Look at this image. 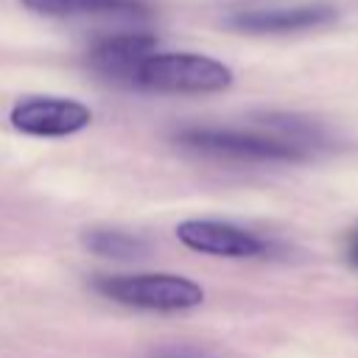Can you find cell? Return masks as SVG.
<instances>
[{
  "mask_svg": "<svg viewBox=\"0 0 358 358\" xmlns=\"http://www.w3.org/2000/svg\"><path fill=\"white\" fill-rule=\"evenodd\" d=\"M232 70L204 53H148L137 73L134 84L154 92H221L232 87Z\"/></svg>",
  "mask_w": 358,
  "mask_h": 358,
  "instance_id": "obj_1",
  "label": "cell"
},
{
  "mask_svg": "<svg viewBox=\"0 0 358 358\" xmlns=\"http://www.w3.org/2000/svg\"><path fill=\"white\" fill-rule=\"evenodd\" d=\"M95 288L120 305L145 310H187L204 302V288L179 274H112L98 277Z\"/></svg>",
  "mask_w": 358,
  "mask_h": 358,
  "instance_id": "obj_2",
  "label": "cell"
},
{
  "mask_svg": "<svg viewBox=\"0 0 358 358\" xmlns=\"http://www.w3.org/2000/svg\"><path fill=\"white\" fill-rule=\"evenodd\" d=\"M185 148L201 151L210 157L227 159H299L302 148L291 140L255 134V131H235V129H185L176 137Z\"/></svg>",
  "mask_w": 358,
  "mask_h": 358,
  "instance_id": "obj_3",
  "label": "cell"
},
{
  "mask_svg": "<svg viewBox=\"0 0 358 358\" xmlns=\"http://www.w3.org/2000/svg\"><path fill=\"white\" fill-rule=\"evenodd\" d=\"M8 120L17 131L31 137H67L90 126L92 112L76 98L31 95L11 106Z\"/></svg>",
  "mask_w": 358,
  "mask_h": 358,
  "instance_id": "obj_4",
  "label": "cell"
},
{
  "mask_svg": "<svg viewBox=\"0 0 358 358\" xmlns=\"http://www.w3.org/2000/svg\"><path fill=\"white\" fill-rule=\"evenodd\" d=\"M338 11L330 3H282L238 8L227 17V25L243 34H296L330 25Z\"/></svg>",
  "mask_w": 358,
  "mask_h": 358,
  "instance_id": "obj_5",
  "label": "cell"
},
{
  "mask_svg": "<svg viewBox=\"0 0 358 358\" xmlns=\"http://www.w3.org/2000/svg\"><path fill=\"white\" fill-rule=\"evenodd\" d=\"M173 232L179 243H185L190 252H201L213 257H255L266 249L260 238L224 221L187 218V221H179Z\"/></svg>",
  "mask_w": 358,
  "mask_h": 358,
  "instance_id": "obj_6",
  "label": "cell"
},
{
  "mask_svg": "<svg viewBox=\"0 0 358 358\" xmlns=\"http://www.w3.org/2000/svg\"><path fill=\"white\" fill-rule=\"evenodd\" d=\"M154 48H157L154 34H115V36L101 39L90 50V64H92V70H98L101 76H106L112 81L134 84V73H137L140 62L148 53H154Z\"/></svg>",
  "mask_w": 358,
  "mask_h": 358,
  "instance_id": "obj_7",
  "label": "cell"
},
{
  "mask_svg": "<svg viewBox=\"0 0 358 358\" xmlns=\"http://www.w3.org/2000/svg\"><path fill=\"white\" fill-rule=\"evenodd\" d=\"M42 17H84V14H145V0H20Z\"/></svg>",
  "mask_w": 358,
  "mask_h": 358,
  "instance_id": "obj_8",
  "label": "cell"
},
{
  "mask_svg": "<svg viewBox=\"0 0 358 358\" xmlns=\"http://www.w3.org/2000/svg\"><path fill=\"white\" fill-rule=\"evenodd\" d=\"M84 243L90 252L101 255V257H109V260H134L145 252L143 241L129 235V232H120V229H90L84 235Z\"/></svg>",
  "mask_w": 358,
  "mask_h": 358,
  "instance_id": "obj_9",
  "label": "cell"
},
{
  "mask_svg": "<svg viewBox=\"0 0 358 358\" xmlns=\"http://www.w3.org/2000/svg\"><path fill=\"white\" fill-rule=\"evenodd\" d=\"M347 260H350L352 266H358V229L352 232V238H350V243H347Z\"/></svg>",
  "mask_w": 358,
  "mask_h": 358,
  "instance_id": "obj_10",
  "label": "cell"
}]
</instances>
